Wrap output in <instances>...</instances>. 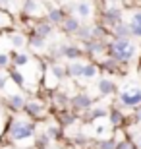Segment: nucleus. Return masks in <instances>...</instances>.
<instances>
[{
    "instance_id": "f257e3e1",
    "label": "nucleus",
    "mask_w": 141,
    "mask_h": 149,
    "mask_svg": "<svg viewBox=\"0 0 141 149\" xmlns=\"http://www.w3.org/2000/svg\"><path fill=\"white\" fill-rule=\"evenodd\" d=\"M37 136V124L35 120H31L29 116H14L8 120V126H6V138L10 139V141H27Z\"/></svg>"
},
{
    "instance_id": "f03ea898",
    "label": "nucleus",
    "mask_w": 141,
    "mask_h": 149,
    "mask_svg": "<svg viewBox=\"0 0 141 149\" xmlns=\"http://www.w3.org/2000/svg\"><path fill=\"white\" fill-rule=\"evenodd\" d=\"M139 52V47L131 43V39H108L106 43V56L118 60L120 64H128L135 58Z\"/></svg>"
},
{
    "instance_id": "7ed1b4c3",
    "label": "nucleus",
    "mask_w": 141,
    "mask_h": 149,
    "mask_svg": "<svg viewBox=\"0 0 141 149\" xmlns=\"http://www.w3.org/2000/svg\"><path fill=\"white\" fill-rule=\"evenodd\" d=\"M118 105L120 109H135L141 105V85L128 83L118 91Z\"/></svg>"
},
{
    "instance_id": "20e7f679",
    "label": "nucleus",
    "mask_w": 141,
    "mask_h": 149,
    "mask_svg": "<svg viewBox=\"0 0 141 149\" xmlns=\"http://www.w3.org/2000/svg\"><path fill=\"white\" fill-rule=\"evenodd\" d=\"M99 22L103 23L104 27H116L118 23L124 22V10L120 8L118 4H110V6H104L103 10H101V14H99Z\"/></svg>"
},
{
    "instance_id": "39448f33",
    "label": "nucleus",
    "mask_w": 141,
    "mask_h": 149,
    "mask_svg": "<svg viewBox=\"0 0 141 149\" xmlns=\"http://www.w3.org/2000/svg\"><path fill=\"white\" fill-rule=\"evenodd\" d=\"M49 107L43 99H27L25 101V107H23V114L29 116L31 120H41L47 116Z\"/></svg>"
},
{
    "instance_id": "423d86ee",
    "label": "nucleus",
    "mask_w": 141,
    "mask_h": 149,
    "mask_svg": "<svg viewBox=\"0 0 141 149\" xmlns=\"http://www.w3.org/2000/svg\"><path fill=\"white\" fill-rule=\"evenodd\" d=\"M93 105H95V99H93L89 93H85V91H79V93H76V95L70 97V109L76 112V114L87 112Z\"/></svg>"
},
{
    "instance_id": "0eeeda50",
    "label": "nucleus",
    "mask_w": 141,
    "mask_h": 149,
    "mask_svg": "<svg viewBox=\"0 0 141 149\" xmlns=\"http://www.w3.org/2000/svg\"><path fill=\"white\" fill-rule=\"evenodd\" d=\"M106 43L108 41H103V39H89L87 43H83V50H85V56H89L91 60H101L106 56Z\"/></svg>"
},
{
    "instance_id": "6e6552de",
    "label": "nucleus",
    "mask_w": 141,
    "mask_h": 149,
    "mask_svg": "<svg viewBox=\"0 0 141 149\" xmlns=\"http://www.w3.org/2000/svg\"><path fill=\"white\" fill-rule=\"evenodd\" d=\"M56 58H66V60H81L83 56H85V50L79 47V45H60L56 47V50L52 52Z\"/></svg>"
},
{
    "instance_id": "1a4fd4ad",
    "label": "nucleus",
    "mask_w": 141,
    "mask_h": 149,
    "mask_svg": "<svg viewBox=\"0 0 141 149\" xmlns=\"http://www.w3.org/2000/svg\"><path fill=\"white\" fill-rule=\"evenodd\" d=\"M97 91L101 97H112V95H116L118 87H116L112 77L103 76V77H99V81H97Z\"/></svg>"
},
{
    "instance_id": "9d476101",
    "label": "nucleus",
    "mask_w": 141,
    "mask_h": 149,
    "mask_svg": "<svg viewBox=\"0 0 141 149\" xmlns=\"http://www.w3.org/2000/svg\"><path fill=\"white\" fill-rule=\"evenodd\" d=\"M25 97H23V93H10L6 95V109L12 112H23V107H25Z\"/></svg>"
},
{
    "instance_id": "9b49d317",
    "label": "nucleus",
    "mask_w": 141,
    "mask_h": 149,
    "mask_svg": "<svg viewBox=\"0 0 141 149\" xmlns=\"http://www.w3.org/2000/svg\"><path fill=\"white\" fill-rule=\"evenodd\" d=\"M79 27H81V19H79L76 14L66 16V19L60 23V29H62V33H64V35H76Z\"/></svg>"
},
{
    "instance_id": "f8f14e48",
    "label": "nucleus",
    "mask_w": 141,
    "mask_h": 149,
    "mask_svg": "<svg viewBox=\"0 0 141 149\" xmlns=\"http://www.w3.org/2000/svg\"><path fill=\"white\" fill-rule=\"evenodd\" d=\"M31 31L39 33L41 37H44V39H49L50 35L54 33V23H50L47 17H37V19H35V25H33Z\"/></svg>"
},
{
    "instance_id": "ddd939ff",
    "label": "nucleus",
    "mask_w": 141,
    "mask_h": 149,
    "mask_svg": "<svg viewBox=\"0 0 141 149\" xmlns=\"http://www.w3.org/2000/svg\"><path fill=\"white\" fill-rule=\"evenodd\" d=\"M66 16H70L68 12H66L64 6H49V12H47V19L50 23H54V25H60V23L66 19Z\"/></svg>"
},
{
    "instance_id": "4468645a",
    "label": "nucleus",
    "mask_w": 141,
    "mask_h": 149,
    "mask_svg": "<svg viewBox=\"0 0 141 149\" xmlns=\"http://www.w3.org/2000/svg\"><path fill=\"white\" fill-rule=\"evenodd\" d=\"M108 120H110L114 130H120V128H124L128 118H126L124 111H122L120 107H112V109H108Z\"/></svg>"
},
{
    "instance_id": "2eb2a0df",
    "label": "nucleus",
    "mask_w": 141,
    "mask_h": 149,
    "mask_svg": "<svg viewBox=\"0 0 141 149\" xmlns=\"http://www.w3.org/2000/svg\"><path fill=\"white\" fill-rule=\"evenodd\" d=\"M6 37H8V43H10L12 49L22 50L25 45H27V35L19 33V31H6Z\"/></svg>"
},
{
    "instance_id": "dca6fc26",
    "label": "nucleus",
    "mask_w": 141,
    "mask_h": 149,
    "mask_svg": "<svg viewBox=\"0 0 141 149\" xmlns=\"http://www.w3.org/2000/svg\"><path fill=\"white\" fill-rule=\"evenodd\" d=\"M10 58H12V68H25L31 62V54L25 50H12Z\"/></svg>"
},
{
    "instance_id": "f3484780",
    "label": "nucleus",
    "mask_w": 141,
    "mask_h": 149,
    "mask_svg": "<svg viewBox=\"0 0 141 149\" xmlns=\"http://www.w3.org/2000/svg\"><path fill=\"white\" fill-rule=\"evenodd\" d=\"M130 31H131V37H137L141 39V8H135L131 10L130 14Z\"/></svg>"
},
{
    "instance_id": "a211bd4d",
    "label": "nucleus",
    "mask_w": 141,
    "mask_h": 149,
    "mask_svg": "<svg viewBox=\"0 0 141 149\" xmlns=\"http://www.w3.org/2000/svg\"><path fill=\"white\" fill-rule=\"evenodd\" d=\"M99 66H101V72L118 74L120 70H122V66H126V64H120L118 60H114V58H110V56H104V58L99 60Z\"/></svg>"
},
{
    "instance_id": "6ab92c4d",
    "label": "nucleus",
    "mask_w": 141,
    "mask_h": 149,
    "mask_svg": "<svg viewBox=\"0 0 141 149\" xmlns=\"http://www.w3.org/2000/svg\"><path fill=\"white\" fill-rule=\"evenodd\" d=\"M56 120H58V124L62 128H70V126H74L76 124V120H77V114L74 111H68V109H64V111H58V114H56Z\"/></svg>"
},
{
    "instance_id": "aec40b11",
    "label": "nucleus",
    "mask_w": 141,
    "mask_h": 149,
    "mask_svg": "<svg viewBox=\"0 0 141 149\" xmlns=\"http://www.w3.org/2000/svg\"><path fill=\"white\" fill-rule=\"evenodd\" d=\"M50 101H52V107L58 109V111H64V109L70 107V95L64 93V91H52Z\"/></svg>"
},
{
    "instance_id": "412c9836",
    "label": "nucleus",
    "mask_w": 141,
    "mask_h": 149,
    "mask_svg": "<svg viewBox=\"0 0 141 149\" xmlns=\"http://www.w3.org/2000/svg\"><path fill=\"white\" fill-rule=\"evenodd\" d=\"M99 74H101V66H99V62L89 60V62H85V66H83L81 79H87V81H91V79H95Z\"/></svg>"
},
{
    "instance_id": "4be33fe9",
    "label": "nucleus",
    "mask_w": 141,
    "mask_h": 149,
    "mask_svg": "<svg viewBox=\"0 0 141 149\" xmlns=\"http://www.w3.org/2000/svg\"><path fill=\"white\" fill-rule=\"evenodd\" d=\"M93 12H95V8H93V2H89V0H79L76 4V16L81 17V19L91 17Z\"/></svg>"
},
{
    "instance_id": "5701e85b",
    "label": "nucleus",
    "mask_w": 141,
    "mask_h": 149,
    "mask_svg": "<svg viewBox=\"0 0 141 149\" xmlns=\"http://www.w3.org/2000/svg\"><path fill=\"white\" fill-rule=\"evenodd\" d=\"M22 12H23V16H27V17H39V14H41V4H39L37 0H23Z\"/></svg>"
},
{
    "instance_id": "b1692460",
    "label": "nucleus",
    "mask_w": 141,
    "mask_h": 149,
    "mask_svg": "<svg viewBox=\"0 0 141 149\" xmlns=\"http://www.w3.org/2000/svg\"><path fill=\"white\" fill-rule=\"evenodd\" d=\"M83 66H85V62H83V60H70L68 64H66V72H68V77H72V79H77V77H81Z\"/></svg>"
},
{
    "instance_id": "393cba45",
    "label": "nucleus",
    "mask_w": 141,
    "mask_h": 149,
    "mask_svg": "<svg viewBox=\"0 0 141 149\" xmlns=\"http://www.w3.org/2000/svg\"><path fill=\"white\" fill-rule=\"evenodd\" d=\"M110 37L112 39H131V31H130V23L122 22L116 27L110 29Z\"/></svg>"
},
{
    "instance_id": "a878e982",
    "label": "nucleus",
    "mask_w": 141,
    "mask_h": 149,
    "mask_svg": "<svg viewBox=\"0 0 141 149\" xmlns=\"http://www.w3.org/2000/svg\"><path fill=\"white\" fill-rule=\"evenodd\" d=\"M49 70H50V74L58 79V81H64L66 77H68V72H66V64H60L58 60H52L49 64Z\"/></svg>"
},
{
    "instance_id": "bb28decb",
    "label": "nucleus",
    "mask_w": 141,
    "mask_h": 149,
    "mask_svg": "<svg viewBox=\"0 0 141 149\" xmlns=\"http://www.w3.org/2000/svg\"><path fill=\"white\" fill-rule=\"evenodd\" d=\"M27 45L35 50H44L47 49V39L41 37V35L35 33V31H31V33L27 35Z\"/></svg>"
},
{
    "instance_id": "cd10ccee",
    "label": "nucleus",
    "mask_w": 141,
    "mask_h": 149,
    "mask_svg": "<svg viewBox=\"0 0 141 149\" xmlns=\"http://www.w3.org/2000/svg\"><path fill=\"white\" fill-rule=\"evenodd\" d=\"M8 74H10V81L16 83L19 89H25L27 87V83H25V76H23L22 72H19V68H8Z\"/></svg>"
},
{
    "instance_id": "c85d7f7f",
    "label": "nucleus",
    "mask_w": 141,
    "mask_h": 149,
    "mask_svg": "<svg viewBox=\"0 0 141 149\" xmlns=\"http://www.w3.org/2000/svg\"><path fill=\"white\" fill-rule=\"evenodd\" d=\"M12 25H14V19H12V16L6 12V8H0V33H2V31H8V29H12Z\"/></svg>"
},
{
    "instance_id": "c756f323",
    "label": "nucleus",
    "mask_w": 141,
    "mask_h": 149,
    "mask_svg": "<svg viewBox=\"0 0 141 149\" xmlns=\"http://www.w3.org/2000/svg\"><path fill=\"white\" fill-rule=\"evenodd\" d=\"M74 37H77L81 43H87L89 39H93V25H81Z\"/></svg>"
},
{
    "instance_id": "7c9ffc66",
    "label": "nucleus",
    "mask_w": 141,
    "mask_h": 149,
    "mask_svg": "<svg viewBox=\"0 0 141 149\" xmlns=\"http://www.w3.org/2000/svg\"><path fill=\"white\" fill-rule=\"evenodd\" d=\"M116 138L110 136V138H103V139H97V149H116Z\"/></svg>"
},
{
    "instance_id": "2f4dec72",
    "label": "nucleus",
    "mask_w": 141,
    "mask_h": 149,
    "mask_svg": "<svg viewBox=\"0 0 141 149\" xmlns=\"http://www.w3.org/2000/svg\"><path fill=\"white\" fill-rule=\"evenodd\" d=\"M44 132L49 134L50 139L54 141V139H58L60 136H62V126H60L58 122H56V124H50V126H47V130H44Z\"/></svg>"
},
{
    "instance_id": "473e14b6",
    "label": "nucleus",
    "mask_w": 141,
    "mask_h": 149,
    "mask_svg": "<svg viewBox=\"0 0 141 149\" xmlns=\"http://www.w3.org/2000/svg\"><path fill=\"white\" fill-rule=\"evenodd\" d=\"M10 66H12L10 52H6V50H0V70H8Z\"/></svg>"
},
{
    "instance_id": "72a5a7b5",
    "label": "nucleus",
    "mask_w": 141,
    "mask_h": 149,
    "mask_svg": "<svg viewBox=\"0 0 141 149\" xmlns=\"http://www.w3.org/2000/svg\"><path fill=\"white\" fill-rule=\"evenodd\" d=\"M50 141H52V139H50V136H49L47 132L39 134L37 138H35V143H37L39 147H43V149H44V147H49V143H50Z\"/></svg>"
},
{
    "instance_id": "f704fd0d",
    "label": "nucleus",
    "mask_w": 141,
    "mask_h": 149,
    "mask_svg": "<svg viewBox=\"0 0 141 149\" xmlns=\"http://www.w3.org/2000/svg\"><path fill=\"white\" fill-rule=\"evenodd\" d=\"M4 111H8V109H2V107H0V138L6 136V126H8V120H10Z\"/></svg>"
},
{
    "instance_id": "c9c22d12",
    "label": "nucleus",
    "mask_w": 141,
    "mask_h": 149,
    "mask_svg": "<svg viewBox=\"0 0 141 149\" xmlns=\"http://www.w3.org/2000/svg\"><path fill=\"white\" fill-rule=\"evenodd\" d=\"M116 149H137V145L133 143L131 138H122L118 143H116Z\"/></svg>"
},
{
    "instance_id": "e433bc0d",
    "label": "nucleus",
    "mask_w": 141,
    "mask_h": 149,
    "mask_svg": "<svg viewBox=\"0 0 141 149\" xmlns=\"http://www.w3.org/2000/svg\"><path fill=\"white\" fill-rule=\"evenodd\" d=\"M8 81H10L8 70H0V91H4V87L8 85Z\"/></svg>"
},
{
    "instance_id": "4c0bfd02",
    "label": "nucleus",
    "mask_w": 141,
    "mask_h": 149,
    "mask_svg": "<svg viewBox=\"0 0 141 149\" xmlns=\"http://www.w3.org/2000/svg\"><path fill=\"white\" fill-rule=\"evenodd\" d=\"M133 122H135V124H141V105L133 109Z\"/></svg>"
},
{
    "instance_id": "58836bf2",
    "label": "nucleus",
    "mask_w": 141,
    "mask_h": 149,
    "mask_svg": "<svg viewBox=\"0 0 141 149\" xmlns=\"http://www.w3.org/2000/svg\"><path fill=\"white\" fill-rule=\"evenodd\" d=\"M131 139H133V143L137 145V149H141V132H139V134H135V136H133Z\"/></svg>"
},
{
    "instance_id": "ea45409f",
    "label": "nucleus",
    "mask_w": 141,
    "mask_h": 149,
    "mask_svg": "<svg viewBox=\"0 0 141 149\" xmlns=\"http://www.w3.org/2000/svg\"><path fill=\"white\" fill-rule=\"evenodd\" d=\"M101 2H103L104 6H110V4H118L120 0H101Z\"/></svg>"
},
{
    "instance_id": "a19ab883",
    "label": "nucleus",
    "mask_w": 141,
    "mask_h": 149,
    "mask_svg": "<svg viewBox=\"0 0 141 149\" xmlns=\"http://www.w3.org/2000/svg\"><path fill=\"white\" fill-rule=\"evenodd\" d=\"M10 2H12V0H0V8H6Z\"/></svg>"
},
{
    "instance_id": "79ce46f5",
    "label": "nucleus",
    "mask_w": 141,
    "mask_h": 149,
    "mask_svg": "<svg viewBox=\"0 0 141 149\" xmlns=\"http://www.w3.org/2000/svg\"><path fill=\"white\" fill-rule=\"evenodd\" d=\"M137 74H139V79H141V62H139V68H137Z\"/></svg>"
},
{
    "instance_id": "37998d69",
    "label": "nucleus",
    "mask_w": 141,
    "mask_h": 149,
    "mask_svg": "<svg viewBox=\"0 0 141 149\" xmlns=\"http://www.w3.org/2000/svg\"><path fill=\"white\" fill-rule=\"evenodd\" d=\"M139 52H141V47H139Z\"/></svg>"
}]
</instances>
